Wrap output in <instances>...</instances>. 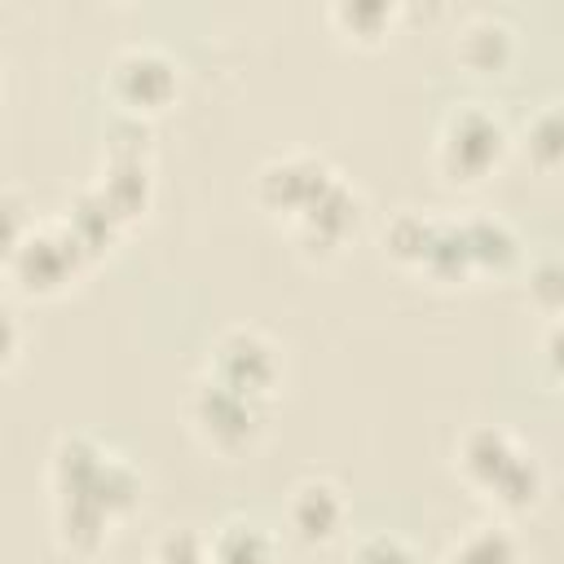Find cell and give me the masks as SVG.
<instances>
[{
    "instance_id": "cell-1",
    "label": "cell",
    "mask_w": 564,
    "mask_h": 564,
    "mask_svg": "<svg viewBox=\"0 0 564 564\" xmlns=\"http://www.w3.org/2000/svg\"><path fill=\"white\" fill-rule=\"evenodd\" d=\"M141 471L119 449L101 445L93 432H62L48 454V494L53 502H88L115 524L141 502Z\"/></svg>"
},
{
    "instance_id": "cell-2",
    "label": "cell",
    "mask_w": 564,
    "mask_h": 564,
    "mask_svg": "<svg viewBox=\"0 0 564 564\" xmlns=\"http://www.w3.org/2000/svg\"><path fill=\"white\" fill-rule=\"evenodd\" d=\"M454 471L463 476V485L476 498H485L502 516L533 511L542 502V489H546L542 463L502 423L467 427L454 445Z\"/></svg>"
},
{
    "instance_id": "cell-3",
    "label": "cell",
    "mask_w": 564,
    "mask_h": 564,
    "mask_svg": "<svg viewBox=\"0 0 564 564\" xmlns=\"http://www.w3.org/2000/svg\"><path fill=\"white\" fill-rule=\"evenodd\" d=\"M511 150L507 119L489 101H458L445 110L432 145V163L449 185H480L489 181Z\"/></svg>"
},
{
    "instance_id": "cell-4",
    "label": "cell",
    "mask_w": 564,
    "mask_h": 564,
    "mask_svg": "<svg viewBox=\"0 0 564 564\" xmlns=\"http://www.w3.org/2000/svg\"><path fill=\"white\" fill-rule=\"evenodd\" d=\"M106 88L115 97V106L128 115V119H145V115H159L176 101L181 93V62L154 44V40H132L123 44L110 66H106Z\"/></svg>"
},
{
    "instance_id": "cell-5",
    "label": "cell",
    "mask_w": 564,
    "mask_h": 564,
    "mask_svg": "<svg viewBox=\"0 0 564 564\" xmlns=\"http://www.w3.org/2000/svg\"><path fill=\"white\" fill-rule=\"evenodd\" d=\"M88 251L75 242V234L62 225V220H44V225H31V234L22 238V247L13 251L9 260V278L22 295H35V300H53L62 295L66 286L79 282V273L88 269Z\"/></svg>"
},
{
    "instance_id": "cell-6",
    "label": "cell",
    "mask_w": 564,
    "mask_h": 564,
    "mask_svg": "<svg viewBox=\"0 0 564 564\" xmlns=\"http://www.w3.org/2000/svg\"><path fill=\"white\" fill-rule=\"evenodd\" d=\"M203 375L216 379L220 388L264 405L282 383V348L260 326H229L216 335Z\"/></svg>"
},
{
    "instance_id": "cell-7",
    "label": "cell",
    "mask_w": 564,
    "mask_h": 564,
    "mask_svg": "<svg viewBox=\"0 0 564 564\" xmlns=\"http://www.w3.org/2000/svg\"><path fill=\"white\" fill-rule=\"evenodd\" d=\"M185 419H189L194 436L207 449L225 454V458L247 454L260 441V432H264V405L251 401V397H238V392L220 388L207 375L194 379V388L185 397Z\"/></svg>"
},
{
    "instance_id": "cell-8",
    "label": "cell",
    "mask_w": 564,
    "mask_h": 564,
    "mask_svg": "<svg viewBox=\"0 0 564 564\" xmlns=\"http://www.w3.org/2000/svg\"><path fill=\"white\" fill-rule=\"evenodd\" d=\"M335 176H339V167L326 154H317V150H282V154L260 163V172H256V203L273 220L291 225L308 203L322 198V189Z\"/></svg>"
},
{
    "instance_id": "cell-9",
    "label": "cell",
    "mask_w": 564,
    "mask_h": 564,
    "mask_svg": "<svg viewBox=\"0 0 564 564\" xmlns=\"http://www.w3.org/2000/svg\"><path fill=\"white\" fill-rule=\"evenodd\" d=\"M361 220H366V198H361V189L339 172V176L322 189V198L308 203V207L286 225V234H291V242H295L304 256H335V251L348 247V238L361 229Z\"/></svg>"
},
{
    "instance_id": "cell-10",
    "label": "cell",
    "mask_w": 564,
    "mask_h": 564,
    "mask_svg": "<svg viewBox=\"0 0 564 564\" xmlns=\"http://www.w3.org/2000/svg\"><path fill=\"white\" fill-rule=\"evenodd\" d=\"M286 524L304 546H326L348 524V494L330 476H300L286 494Z\"/></svg>"
},
{
    "instance_id": "cell-11",
    "label": "cell",
    "mask_w": 564,
    "mask_h": 564,
    "mask_svg": "<svg viewBox=\"0 0 564 564\" xmlns=\"http://www.w3.org/2000/svg\"><path fill=\"white\" fill-rule=\"evenodd\" d=\"M97 189V198L119 216V225L128 229L132 220H141L154 203V167L150 154H115L106 150L101 172L88 181Z\"/></svg>"
},
{
    "instance_id": "cell-12",
    "label": "cell",
    "mask_w": 564,
    "mask_h": 564,
    "mask_svg": "<svg viewBox=\"0 0 564 564\" xmlns=\"http://www.w3.org/2000/svg\"><path fill=\"white\" fill-rule=\"evenodd\" d=\"M454 57L471 75H502L516 62V26L494 18V13H476V18H467L458 26Z\"/></svg>"
},
{
    "instance_id": "cell-13",
    "label": "cell",
    "mask_w": 564,
    "mask_h": 564,
    "mask_svg": "<svg viewBox=\"0 0 564 564\" xmlns=\"http://www.w3.org/2000/svg\"><path fill=\"white\" fill-rule=\"evenodd\" d=\"M463 247L471 260V273H507L520 260V238L498 216H463Z\"/></svg>"
},
{
    "instance_id": "cell-14",
    "label": "cell",
    "mask_w": 564,
    "mask_h": 564,
    "mask_svg": "<svg viewBox=\"0 0 564 564\" xmlns=\"http://www.w3.org/2000/svg\"><path fill=\"white\" fill-rule=\"evenodd\" d=\"M207 564H278V542L256 520H225L207 533Z\"/></svg>"
},
{
    "instance_id": "cell-15",
    "label": "cell",
    "mask_w": 564,
    "mask_h": 564,
    "mask_svg": "<svg viewBox=\"0 0 564 564\" xmlns=\"http://www.w3.org/2000/svg\"><path fill=\"white\" fill-rule=\"evenodd\" d=\"M62 225L75 234V242L88 251V260H97L101 251H110L115 242H119V234H123V225H119V216L97 198V189L93 185H84L70 203H66V216H62Z\"/></svg>"
},
{
    "instance_id": "cell-16",
    "label": "cell",
    "mask_w": 564,
    "mask_h": 564,
    "mask_svg": "<svg viewBox=\"0 0 564 564\" xmlns=\"http://www.w3.org/2000/svg\"><path fill=\"white\" fill-rule=\"evenodd\" d=\"M115 533V520L88 502H53V538L70 555H97Z\"/></svg>"
},
{
    "instance_id": "cell-17",
    "label": "cell",
    "mask_w": 564,
    "mask_h": 564,
    "mask_svg": "<svg viewBox=\"0 0 564 564\" xmlns=\"http://www.w3.org/2000/svg\"><path fill=\"white\" fill-rule=\"evenodd\" d=\"M441 564H520V538L502 520H485L458 533L445 546Z\"/></svg>"
},
{
    "instance_id": "cell-18",
    "label": "cell",
    "mask_w": 564,
    "mask_h": 564,
    "mask_svg": "<svg viewBox=\"0 0 564 564\" xmlns=\"http://www.w3.org/2000/svg\"><path fill=\"white\" fill-rule=\"evenodd\" d=\"M397 18H401V4L392 0H335L326 9V22L357 44H379L397 26Z\"/></svg>"
},
{
    "instance_id": "cell-19",
    "label": "cell",
    "mask_w": 564,
    "mask_h": 564,
    "mask_svg": "<svg viewBox=\"0 0 564 564\" xmlns=\"http://www.w3.org/2000/svg\"><path fill=\"white\" fill-rule=\"evenodd\" d=\"M524 150H529V163L538 172H555L560 167V154H564V123H560V101H542L529 123H524Z\"/></svg>"
},
{
    "instance_id": "cell-20",
    "label": "cell",
    "mask_w": 564,
    "mask_h": 564,
    "mask_svg": "<svg viewBox=\"0 0 564 564\" xmlns=\"http://www.w3.org/2000/svg\"><path fill=\"white\" fill-rule=\"evenodd\" d=\"M427 229H432V216L427 212H397L383 229V247L397 264L405 269H419V256H423V242H427Z\"/></svg>"
},
{
    "instance_id": "cell-21",
    "label": "cell",
    "mask_w": 564,
    "mask_h": 564,
    "mask_svg": "<svg viewBox=\"0 0 564 564\" xmlns=\"http://www.w3.org/2000/svg\"><path fill=\"white\" fill-rule=\"evenodd\" d=\"M31 225H35V212H31L26 189L0 185V269H9V260L22 247V238L31 234Z\"/></svg>"
},
{
    "instance_id": "cell-22",
    "label": "cell",
    "mask_w": 564,
    "mask_h": 564,
    "mask_svg": "<svg viewBox=\"0 0 564 564\" xmlns=\"http://www.w3.org/2000/svg\"><path fill=\"white\" fill-rule=\"evenodd\" d=\"M352 564H423V555L414 551L410 538H401V533H392V529H375V533L357 538Z\"/></svg>"
},
{
    "instance_id": "cell-23",
    "label": "cell",
    "mask_w": 564,
    "mask_h": 564,
    "mask_svg": "<svg viewBox=\"0 0 564 564\" xmlns=\"http://www.w3.org/2000/svg\"><path fill=\"white\" fill-rule=\"evenodd\" d=\"M150 564H207V533H198V529H167L154 542Z\"/></svg>"
},
{
    "instance_id": "cell-24",
    "label": "cell",
    "mask_w": 564,
    "mask_h": 564,
    "mask_svg": "<svg viewBox=\"0 0 564 564\" xmlns=\"http://www.w3.org/2000/svg\"><path fill=\"white\" fill-rule=\"evenodd\" d=\"M560 278H564V273H560V260H551V256L529 269V295L538 300V308H542L551 322H555V313H560Z\"/></svg>"
},
{
    "instance_id": "cell-25",
    "label": "cell",
    "mask_w": 564,
    "mask_h": 564,
    "mask_svg": "<svg viewBox=\"0 0 564 564\" xmlns=\"http://www.w3.org/2000/svg\"><path fill=\"white\" fill-rule=\"evenodd\" d=\"M22 322H18V313H13V304H4L0 300V375L18 361V352H22Z\"/></svg>"
},
{
    "instance_id": "cell-26",
    "label": "cell",
    "mask_w": 564,
    "mask_h": 564,
    "mask_svg": "<svg viewBox=\"0 0 564 564\" xmlns=\"http://www.w3.org/2000/svg\"><path fill=\"white\" fill-rule=\"evenodd\" d=\"M0 88H4V75H0Z\"/></svg>"
}]
</instances>
